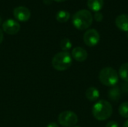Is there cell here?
<instances>
[{"label":"cell","mask_w":128,"mask_h":127,"mask_svg":"<svg viewBox=\"0 0 128 127\" xmlns=\"http://www.w3.org/2000/svg\"><path fill=\"white\" fill-rule=\"evenodd\" d=\"M121 95H122L121 89L118 86H113V88H112L108 92V97L110 100L113 102L118 101L119 99L121 98Z\"/></svg>","instance_id":"13"},{"label":"cell","mask_w":128,"mask_h":127,"mask_svg":"<svg viewBox=\"0 0 128 127\" xmlns=\"http://www.w3.org/2000/svg\"><path fill=\"white\" fill-rule=\"evenodd\" d=\"M58 121L62 127H73L78 122V117L71 111H65L60 113L58 118Z\"/></svg>","instance_id":"5"},{"label":"cell","mask_w":128,"mask_h":127,"mask_svg":"<svg viewBox=\"0 0 128 127\" xmlns=\"http://www.w3.org/2000/svg\"><path fill=\"white\" fill-rule=\"evenodd\" d=\"M122 89L124 92H128V82H126L123 84L122 85Z\"/></svg>","instance_id":"20"},{"label":"cell","mask_w":128,"mask_h":127,"mask_svg":"<svg viewBox=\"0 0 128 127\" xmlns=\"http://www.w3.org/2000/svg\"><path fill=\"white\" fill-rule=\"evenodd\" d=\"M83 41L88 46H94L100 41V34L96 29H88L83 35Z\"/></svg>","instance_id":"6"},{"label":"cell","mask_w":128,"mask_h":127,"mask_svg":"<svg viewBox=\"0 0 128 127\" xmlns=\"http://www.w3.org/2000/svg\"><path fill=\"white\" fill-rule=\"evenodd\" d=\"M116 26L123 31H128V15L121 14L116 19Z\"/></svg>","instance_id":"10"},{"label":"cell","mask_w":128,"mask_h":127,"mask_svg":"<svg viewBox=\"0 0 128 127\" xmlns=\"http://www.w3.org/2000/svg\"><path fill=\"white\" fill-rule=\"evenodd\" d=\"M93 22V16L91 12L88 10L82 9L74 13L72 19V22L75 28L79 30H86L89 28Z\"/></svg>","instance_id":"2"},{"label":"cell","mask_w":128,"mask_h":127,"mask_svg":"<svg viewBox=\"0 0 128 127\" xmlns=\"http://www.w3.org/2000/svg\"><path fill=\"white\" fill-rule=\"evenodd\" d=\"M118 112L122 117L128 118V102H124L119 106Z\"/></svg>","instance_id":"16"},{"label":"cell","mask_w":128,"mask_h":127,"mask_svg":"<svg viewBox=\"0 0 128 127\" xmlns=\"http://www.w3.org/2000/svg\"><path fill=\"white\" fill-rule=\"evenodd\" d=\"M76 127V126H75V127Z\"/></svg>","instance_id":"27"},{"label":"cell","mask_w":128,"mask_h":127,"mask_svg":"<svg viewBox=\"0 0 128 127\" xmlns=\"http://www.w3.org/2000/svg\"><path fill=\"white\" fill-rule=\"evenodd\" d=\"M2 18L0 17V25L2 24Z\"/></svg>","instance_id":"26"},{"label":"cell","mask_w":128,"mask_h":127,"mask_svg":"<svg viewBox=\"0 0 128 127\" xmlns=\"http://www.w3.org/2000/svg\"><path fill=\"white\" fill-rule=\"evenodd\" d=\"M14 16L20 22H26L30 19L31 12L30 10L24 7V6H19L14 8Z\"/></svg>","instance_id":"8"},{"label":"cell","mask_w":128,"mask_h":127,"mask_svg":"<svg viewBox=\"0 0 128 127\" xmlns=\"http://www.w3.org/2000/svg\"><path fill=\"white\" fill-rule=\"evenodd\" d=\"M113 109L111 103L106 100H99L92 107V115L94 118L99 121H103L109 119L112 114Z\"/></svg>","instance_id":"1"},{"label":"cell","mask_w":128,"mask_h":127,"mask_svg":"<svg viewBox=\"0 0 128 127\" xmlns=\"http://www.w3.org/2000/svg\"><path fill=\"white\" fill-rule=\"evenodd\" d=\"M106 127H118V124L116 121H110L106 124Z\"/></svg>","instance_id":"19"},{"label":"cell","mask_w":128,"mask_h":127,"mask_svg":"<svg viewBox=\"0 0 128 127\" xmlns=\"http://www.w3.org/2000/svg\"><path fill=\"white\" fill-rule=\"evenodd\" d=\"M60 47L64 52L70 50L72 47V43L68 38H63L60 42Z\"/></svg>","instance_id":"17"},{"label":"cell","mask_w":128,"mask_h":127,"mask_svg":"<svg viewBox=\"0 0 128 127\" xmlns=\"http://www.w3.org/2000/svg\"><path fill=\"white\" fill-rule=\"evenodd\" d=\"M118 73L120 77L125 81L126 82H128V63H124L121 65Z\"/></svg>","instance_id":"15"},{"label":"cell","mask_w":128,"mask_h":127,"mask_svg":"<svg viewBox=\"0 0 128 127\" xmlns=\"http://www.w3.org/2000/svg\"><path fill=\"white\" fill-rule=\"evenodd\" d=\"M3 38H4V34H3V31L2 29H0V44L2 43V40H3Z\"/></svg>","instance_id":"22"},{"label":"cell","mask_w":128,"mask_h":127,"mask_svg":"<svg viewBox=\"0 0 128 127\" xmlns=\"http://www.w3.org/2000/svg\"><path fill=\"white\" fill-rule=\"evenodd\" d=\"M55 1H58V2H63V1H66V0H55Z\"/></svg>","instance_id":"25"},{"label":"cell","mask_w":128,"mask_h":127,"mask_svg":"<svg viewBox=\"0 0 128 127\" xmlns=\"http://www.w3.org/2000/svg\"><path fill=\"white\" fill-rule=\"evenodd\" d=\"M46 127H58V124L55 122H52V123H50V124H48Z\"/></svg>","instance_id":"21"},{"label":"cell","mask_w":128,"mask_h":127,"mask_svg":"<svg viewBox=\"0 0 128 127\" xmlns=\"http://www.w3.org/2000/svg\"><path fill=\"white\" fill-rule=\"evenodd\" d=\"M86 97L88 100L94 102L97 100H98V98L100 97V92L96 88L90 87L86 91Z\"/></svg>","instance_id":"12"},{"label":"cell","mask_w":128,"mask_h":127,"mask_svg":"<svg viewBox=\"0 0 128 127\" xmlns=\"http://www.w3.org/2000/svg\"><path fill=\"white\" fill-rule=\"evenodd\" d=\"M104 0H88L87 5L88 8L94 12H99L104 7Z\"/></svg>","instance_id":"11"},{"label":"cell","mask_w":128,"mask_h":127,"mask_svg":"<svg viewBox=\"0 0 128 127\" xmlns=\"http://www.w3.org/2000/svg\"><path fill=\"white\" fill-rule=\"evenodd\" d=\"M72 57L79 62H83L85 61L88 58V52L87 51L83 49L82 47H75L73 49L71 52Z\"/></svg>","instance_id":"9"},{"label":"cell","mask_w":128,"mask_h":127,"mask_svg":"<svg viewBox=\"0 0 128 127\" xmlns=\"http://www.w3.org/2000/svg\"><path fill=\"white\" fill-rule=\"evenodd\" d=\"M2 29L8 34L14 35L19 32L20 29V25L16 20L8 19L2 23Z\"/></svg>","instance_id":"7"},{"label":"cell","mask_w":128,"mask_h":127,"mask_svg":"<svg viewBox=\"0 0 128 127\" xmlns=\"http://www.w3.org/2000/svg\"><path fill=\"white\" fill-rule=\"evenodd\" d=\"M123 127H128V119L124 121V123L123 124Z\"/></svg>","instance_id":"24"},{"label":"cell","mask_w":128,"mask_h":127,"mask_svg":"<svg viewBox=\"0 0 128 127\" xmlns=\"http://www.w3.org/2000/svg\"><path fill=\"white\" fill-rule=\"evenodd\" d=\"M43 1L45 4H50L52 2V0H43Z\"/></svg>","instance_id":"23"},{"label":"cell","mask_w":128,"mask_h":127,"mask_svg":"<svg viewBox=\"0 0 128 127\" xmlns=\"http://www.w3.org/2000/svg\"><path fill=\"white\" fill-rule=\"evenodd\" d=\"M72 64V57L68 52H60L56 54L52 60V65L54 69L58 71L68 70Z\"/></svg>","instance_id":"3"},{"label":"cell","mask_w":128,"mask_h":127,"mask_svg":"<svg viewBox=\"0 0 128 127\" xmlns=\"http://www.w3.org/2000/svg\"><path fill=\"white\" fill-rule=\"evenodd\" d=\"M70 16V13L67 10H59L56 16L57 21L59 22H66Z\"/></svg>","instance_id":"14"},{"label":"cell","mask_w":128,"mask_h":127,"mask_svg":"<svg viewBox=\"0 0 128 127\" xmlns=\"http://www.w3.org/2000/svg\"><path fill=\"white\" fill-rule=\"evenodd\" d=\"M100 82L106 86H115L118 82V75L117 71L110 67L103 68L99 73Z\"/></svg>","instance_id":"4"},{"label":"cell","mask_w":128,"mask_h":127,"mask_svg":"<svg viewBox=\"0 0 128 127\" xmlns=\"http://www.w3.org/2000/svg\"><path fill=\"white\" fill-rule=\"evenodd\" d=\"M94 18L97 22H101L104 19V16L100 12H96L94 15Z\"/></svg>","instance_id":"18"}]
</instances>
